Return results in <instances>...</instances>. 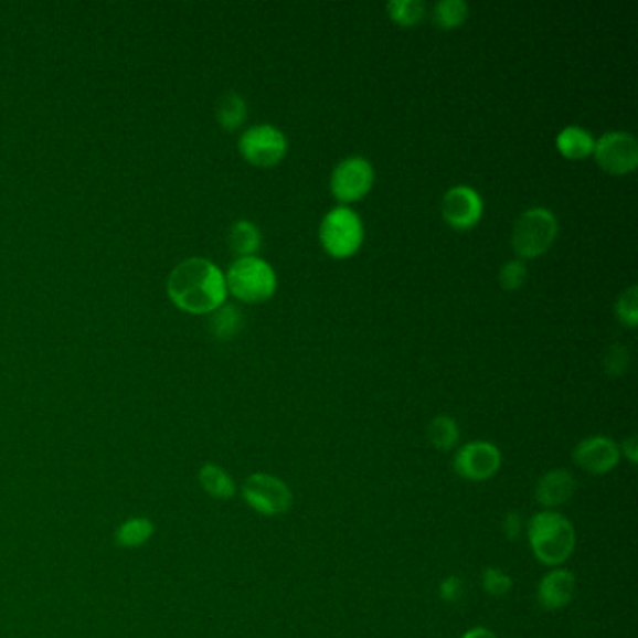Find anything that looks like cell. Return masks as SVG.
<instances>
[{
  "label": "cell",
  "mask_w": 638,
  "mask_h": 638,
  "mask_svg": "<svg viewBox=\"0 0 638 638\" xmlns=\"http://www.w3.org/2000/svg\"><path fill=\"white\" fill-rule=\"evenodd\" d=\"M559 238V220L551 210L530 209L522 212L513 225L511 246L521 260L540 258Z\"/></svg>",
  "instance_id": "4"
},
{
  "label": "cell",
  "mask_w": 638,
  "mask_h": 638,
  "mask_svg": "<svg viewBox=\"0 0 638 638\" xmlns=\"http://www.w3.org/2000/svg\"><path fill=\"white\" fill-rule=\"evenodd\" d=\"M481 588L491 597H506L513 588V578L502 567L489 565L481 573Z\"/></svg>",
  "instance_id": "24"
},
{
  "label": "cell",
  "mask_w": 638,
  "mask_h": 638,
  "mask_svg": "<svg viewBox=\"0 0 638 638\" xmlns=\"http://www.w3.org/2000/svg\"><path fill=\"white\" fill-rule=\"evenodd\" d=\"M592 156L603 171L613 177H626L638 167V142L627 131H608L596 139Z\"/></svg>",
  "instance_id": "10"
},
{
  "label": "cell",
  "mask_w": 638,
  "mask_h": 638,
  "mask_svg": "<svg viewBox=\"0 0 638 638\" xmlns=\"http://www.w3.org/2000/svg\"><path fill=\"white\" fill-rule=\"evenodd\" d=\"M242 497L253 511L263 517L285 515L295 503L290 487L268 472L252 474L242 486Z\"/></svg>",
  "instance_id": "6"
},
{
  "label": "cell",
  "mask_w": 638,
  "mask_h": 638,
  "mask_svg": "<svg viewBox=\"0 0 638 638\" xmlns=\"http://www.w3.org/2000/svg\"><path fill=\"white\" fill-rule=\"evenodd\" d=\"M524 521H522V515L519 511H510L506 513L502 521L503 535L510 541H517L521 538L522 532H524Z\"/></svg>",
  "instance_id": "29"
},
{
  "label": "cell",
  "mask_w": 638,
  "mask_h": 638,
  "mask_svg": "<svg viewBox=\"0 0 638 638\" xmlns=\"http://www.w3.org/2000/svg\"><path fill=\"white\" fill-rule=\"evenodd\" d=\"M468 19V4L465 0H440L433 8V21L443 31H454L465 25Z\"/></svg>",
  "instance_id": "21"
},
{
  "label": "cell",
  "mask_w": 638,
  "mask_h": 638,
  "mask_svg": "<svg viewBox=\"0 0 638 638\" xmlns=\"http://www.w3.org/2000/svg\"><path fill=\"white\" fill-rule=\"evenodd\" d=\"M620 454L624 455V457H626V459L629 460L631 465H637L638 462L637 436H629V438H626V440L621 443Z\"/></svg>",
  "instance_id": "30"
},
{
  "label": "cell",
  "mask_w": 638,
  "mask_h": 638,
  "mask_svg": "<svg viewBox=\"0 0 638 638\" xmlns=\"http://www.w3.org/2000/svg\"><path fill=\"white\" fill-rule=\"evenodd\" d=\"M387 15L400 26H416L427 15V7L422 0H392L387 2Z\"/></svg>",
  "instance_id": "23"
},
{
  "label": "cell",
  "mask_w": 638,
  "mask_h": 638,
  "mask_svg": "<svg viewBox=\"0 0 638 638\" xmlns=\"http://www.w3.org/2000/svg\"><path fill=\"white\" fill-rule=\"evenodd\" d=\"M228 247L231 252L236 253L240 257H255V253L260 249L263 244V236L258 231L257 225L247 220L234 223L227 236Z\"/></svg>",
  "instance_id": "17"
},
{
  "label": "cell",
  "mask_w": 638,
  "mask_h": 638,
  "mask_svg": "<svg viewBox=\"0 0 638 638\" xmlns=\"http://www.w3.org/2000/svg\"><path fill=\"white\" fill-rule=\"evenodd\" d=\"M528 545L535 560L546 567H562L575 553L577 532L559 511H540L527 522Z\"/></svg>",
  "instance_id": "2"
},
{
  "label": "cell",
  "mask_w": 638,
  "mask_h": 638,
  "mask_svg": "<svg viewBox=\"0 0 638 638\" xmlns=\"http://www.w3.org/2000/svg\"><path fill=\"white\" fill-rule=\"evenodd\" d=\"M199 483L210 497L217 498V500H231L236 495L233 476L214 462H206L199 470Z\"/></svg>",
  "instance_id": "16"
},
{
  "label": "cell",
  "mask_w": 638,
  "mask_h": 638,
  "mask_svg": "<svg viewBox=\"0 0 638 638\" xmlns=\"http://www.w3.org/2000/svg\"><path fill=\"white\" fill-rule=\"evenodd\" d=\"M167 293L172 304L191 315L212 313L227 298L223 272L206 258H188L169 276Z\"/></svg>",
  "instance_id": "1"
},
{
  "label": "cell",
  "mask_w": 638,
  "mask_h": 638,
  "mask_svg": "<svg viewBox=\"0 0 638 638\" xmlns=\"http://www.w3.org/2000/svg\"><path fill=\"white\" fill-rule=\"evenodd\" d=\"M375 184V169L362 156H350L336 166L330 177L333 199L347 206L369 195Z\"/></svg>",
  "instance_id": "8"
},
{
  "label": "cell",
  "mask_w": 638,
  "mask_h": 638,
  "mask_svg": "<svg viewBox=\"0 0 638 638\" xmlns=\"http://www.w3.org/2000/svg\"><path fill=\"white\" fill-rule=\"evenodd\" d=\"M443 217L454 231H470L483 217V201L470 185H455L443 199Z\"/></svg>",
  "instance_id": "12"
},
{
  "label": "cell",
  "mask_w": 638,
  "mask_h": 638,
  "mask_svg": "<svg viewBox=\"0 0 638 638\" xmlns=\"http://www.w3.org/2000/svg\"><path fill=\"white\" fill-rule=\"evenodd\" d=\"M502 451L497 444L474 440L462 444L454 457V470L467 481H487L502 468Z\"/></svg>",
  "instance_id": "9"
},
{
  "label": "cell",
  "mask_w": 638,
  "mask_h": 638,
  "mask_svg": "<svg viewBox=\"0 0 638 638\" xmlns=\"http://www.w3.org/2000/svg\"><path fill=\"white\" fill-rule=\"evenodd\" d=\"M227 290L244 304H264L276 295V270L264 258L240 257L228 266Z\"/></svg>",
  "instance_id": "3"
},
{
  "label": "cell",
  "mask_w": 638,
  "mask_h": 638,
  "mask_svg": "<svg viewBox=\"0 0 638 638\" xmlns=\"http://www.w3.org/2000/svg\"><path fill=\"white\" fill-rule=\"evenodd\" d=\"M365 238L362 217L349 206H336L322 217L319 227L320 246L332 258L354 257Z\"/></svg>",
  "instance_id": "5"
},
{
  "label": "cell",
  "mask_w": 638,
  "mask_h": 638,
  "mask_svg": "<svg viewBox=\"0 0 638 638\" xmlns=\"http://www.w3.org/2000/svg\"><path fill=\"white\" fill-rule=\"evenodd\" d=\"M577 492V479L573 474L562 468H554L551 472L543 474L538 486H535L534 497L541 508L546 511H554L560 506L570 502Z\"/></svg>",
  "instance_id": "14"
},
{
  "label": "cell",
  "mask_w": 638,
  "mask_h": 638,
  "mask_svg": "<svg viewBox=\"0 0 638 638\" xmlns=\"http://www.w3.org/2000/svg\"><path fill=\"white\" fill-rule=\"evenodd\" d=\"M627 365H629V352H627L626 347L608 349L607 358H605V371H607L608 375H624Z\"/></svg>",
  "instance_id": "27"
},
{
  "label": "cell",
  "mask_w": 638,
  "mask_h": 638,
  "mask_svg": "<svg viewBox=\"0 0 638 638\" xmlns=\"http://www.w3.org/2000/svg\"><path fill=\"white\" fill-rule=\"evenodd\" d=\"M596 148V139L588 129L581 126H567L556 136V150L573 161L586 160Z\"/></svg>",
  "instance_id": "15"
},
{
  "label": "cell",
  "mask_w": 638,
  "mask_h": 638,
  "mask_svg": "<svg viewBox=\"0 0 638 638\" xmlns=\"http://www.w3.org/2000/svg\"><path fill=\"white\" fill-rule=\"evenodd\" d=\"M247 105L244 98L236 93H227L217 104V123L223 129L234 131L246 123Z\"/></svg>",
  "instance_id": "22"
},
{
  "label": "cell",
  "mask_w": 638,
  "mask_h": 638,
  "mask_svg": "<svg viewBox=\"0 0 638 638\" xmlns=\"http://www.w3.org/2000/svg\"><path fill=\"white\" fill-rule=\"evenodd\" d=\"M153 535V522L147 517H131L115 532V541L123 549H139Z\"/></svg>",
  "instance_id": "18"
},
{
  "label": "cell",
  "mask_w": 638,
  "mask_h": 638,
  "mask_svg": "<svg viewBox=\"0 0 638 638\" xmlns=\"http://www.w3.org/2000/svg\"><path fill=\"white\" fill-rule=\"evenodd\" d=\"M527 264L521 258H513L510 263L503 264L498 274V283L503 290L513 293V290L521 289L522 285L527 283Z\"/></svg>",
  "instance_id": "26"
},
{
  "label": "cell",
  "mask_w": 638,
  "mask_h": 638,
  "mask_svg": "<svg viewBox=\"0 0 638 638\" xmlns=\"http://www.w3.org/2000/svg\"><path fill=\"white\" fill-rule=\"evenodd\" d=\"M438 596L444 603H459L465 596V583L462 578L455 577V575H449V577L444 578L440 586H438Z\"/></svg>",
  "instance_id": "28"
},
{
  "label": "cell",
  "mask_w": 638,
  "mask_h": 638,
  "mask_svg": "<svg viewBox=\"0 0 638 638\" xmlns=\"http://www.w3.org/2000/svg\"><path fill=\"white\" fill-rule=\"evenodd\" d=\"M427 438H429L433 448L438 449V451H449L459 444V425L454 417L440 414V416L433 417V422L427 427Z\"/></svg>",
  "instance_id": "19"
},
{
  "label": "cell",
  "mask_w": 638,
  "mask_h": 638,
  "mask_svg": "<svg viewBox=\"0 0 638 638\" xmlns=\"http://www.w3.org/2000/svg\"><path fill=\"white\" fill-rule=\"evenodd\" d=\"M460 638H498L497 632L491 631L489 627H472L468 629Z\"/></svg>",
  "instance_id": "31"
},
{
  "label": "cell",
  "mask_w": 638,
  "mask_h": 638,
  "mask_svg": "<svg viewBox=\"0 0 638 638\" xmlns=\"http://www.w3.org/2000/svg\"><path fill=\"white\" fill-rule=\"evenodd\" d=\"M620 460V444L608 436H588L573 449V462L589 476L610 474Z\"/></svg>",
  "instance_id": "11"
},
{
  "label": "cell",
  "mask_w": 638,
  "mask_h": 638,
  "mask_svg": "<svg viewBox=\"0 0 638 638\" xmlns=\"http://www.w3.org/2000/svg\"><path fill=\"white\" fill-rule=\"evenodd\" d=\"M577 592V577L575 573L565 567H553L545 577L541 578L538 586V603L543 610L554 613L567 607Z\"/></svg>",
  "instance_id": "13"
},
{
  "label": "cell",
  "mask_w": 638,
  "mask_h": 638,
  "mask_svg": "<svg viewBox=\"0 0 638 638\" xmlns=\"http://www.w3.org/2000/svg\"><path fill=\"white\" fill-rule=\"evenodd\" d=\"M238 150L247 163L260 167V169H272V167L279 166L283 158L287 156L289 142L281 129L276 126L257 124L242 134Z\"/></svg>",
  "instance_id": "7"
},
{
  "label": "cell",
  "mask_w": 638,
  "mask_h": 638,
  "mask_svg": "<svg viewBox=\"0 0 638 638\" xmlns=\"http://www.w3.org/2000/svg\"><path fill=\"white\" fill-rule=\"evenodd\" d=\"M242 325H244L242 313L234 306L223 304L210 313L209 328L214 338L233 339L234 336H238Z\"/></svg>",
  "instance_id": "20"
},
{
  "label": "cell",
  "mask_w": 638,
  "mask_h": 638,
  "mask_svg": "<svg viewBox=\"0 0 638 638\" xmlns=\"http://www.w3.org/2000/svg\"><path fill=\"white\" fill-rule=\"evenodd\" d=\"M616 319L620 325L626 326L629 330H635L638 325V289L631 285L629 289L621 293L620 298L616 301Z\"/></svg>",
  "instance_id": "25"
}]
</instances>
